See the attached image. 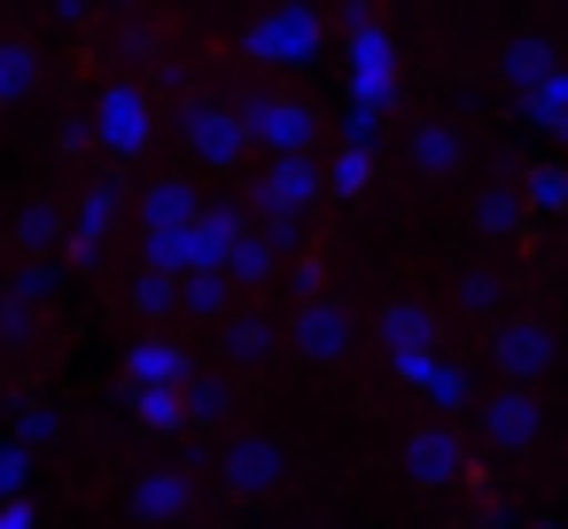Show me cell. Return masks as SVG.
Masks as SVG:
<instances>
[{
	"label": "cell",
	"instance_id": "obj_46",
	"mask_svg": "<svg viewBox=\"0 0 568 529\" xmlns=\"http://www.w3.org/2000/svg\"><path fill=\"white\" fill-rule=\"evenodd\" d=\"M118 9H141V0H118Z\"/></svg>",
	"mask_w": 568,
	"mask_h": 529
},
{
	"label": "cell",
	"instance_id": "obj_16",
	"mask_svg": "<svg viewBox=\"0 0 568 529\" xmlns=\"http://www.w3.org/2000/svg\"><path fill=\"white\" fill-rule=\"evenodd\" d=\"M374 335H382V350L389 358H436V312L428 304H382V319H374Z\"/></svg>",
	"mask_w": 568,
	"mask_h": 529
},
{
	"label": "cell",
	"instance_id": "obj_12",
	"mask_svg": "<svg viewBox=\"0 0 568 529\" xmlns=\"http://www.w3.org/2000/svg\"><path fill=\"white\" fill-rule=\"evenodd\" d=\"M195 374V350L180 343V335H133V350H125V389H180Z\"/></svg>",
	"mask_w": 568,
	"mask_h": 529
},
{
	"label": "cell",
	"instance_id": "obj_6",
	"mask_svg": "<svg viewBox=\"0 0 568 529\" xmlns=\"http://www.w3.org/2000/svg\"><path fill=\"white\" fill-rule=\"evenodd\" d=\"M312 203H320V164H312V156H265V172H257V187H250V211L304 226Z\"/></svg>",
	"mask_w": 568,
	"mask_h": 529
},
{
	"label": "cell",
	"instance_id": "obj_22",
	"mask_svg": "<svg viewBox=\"0 0 568 529\" xmlns=\"http://www.w3.org/2000/svg\"><path fill=\"white\" fill-rule=\"evenodd\" d=\"M172 312H180V319H211V327H219V319L234 312V288H226V273H211V265H203V273H180V296H172Z\"/></svg>",
	"mask_w": 568,
	"mask_h": 529
},
{
	"label": "cell",
	"instance_id": "obj_42",
	"mask_svg": "<svg viewBox=\"0 0 568 529\" xmlns=\"http://www.w3.org/2000/svg\"><path fill=\"white\" fill-rule=\"evenodd\" d=\"M55 141H63V149H94V133H87V118H63V125H55Z\"/></svg>",
	"mask_w": 568,
	"mask_h": 529
},
{
	"label": "cell",
	"instance_id": "obj_15",
	"mask_svg": "<svg viewBox=\"0 0 568 529\" xmlns=\"http://www.w3.org/2000/svg\"><path fill=\"white\" fill-rule=\"evenodd\" d=\"M405 164H413L420 180H452V172L467 164L459 125H452V118H420V125H413V141H405Z\"/></svg>",
	"mask_w": 568,
	"mask_h": 529
},
{
	"label": "cell",
	"instance_id": "obj_23",
	"mask_svg": "<svg viewBox=\"0 0 568 529\" xmlns=\"http://www.w3.org/2000/svg\"><path fill=\"white\" fill-rule=\"evenodd\" d=\"M514 195H521L529 218H568V164H529L514 180Z\"/></svg>",
	"mask_w": 568,
	"mask_h": 529
},
{
	"label": "cell",
	"instance_id": "obj_2",
	"mask_svg": "<svg viewBox=\"0 0 568 529\" xmlns=\"http://www.w3.org/2000/svg\"><path fill=\"white\" fill-rule=\"evenodd\" d=\"M180 141H187V156H195L203 172H242V164H250V133H242V118H234V94H195V102H180Z\"/></svg>",
	"mask_w": 568,
	"mask_h": 529
},
{
	"label": "cell",
	"instance_id": "obj_11",
	"mask_svg": "<svg viewBox=\"0 0 568 529\" xmlns=\"http://www.w3.org/2000/svg\"><path fill=\"white\" fill-rule=\"evenodd\" d=\"M459 467H467V436H459L452 420H420V428L405 436V475H413L420 490L459 482Z\"/></svg>",
	"mask_w": 568,
	"mask_h": 529
},
{
	"label": "cell",
	"instance_id": "obj_21",
	"mask_svg": "<svg viewBox=\"0 0 568 529\" xmlns=\"http://www.w3.org/2000/svg\"><path fill=\"white\" fill-rule=\"evenodd\" d=\"M219 273H226V288L242 296V288H273V281H281V257H273V250L257 242V226H250V234L219 257Z\"/></svg>",
	"mask_w": 568,
	"mask_h": 529
},
{
	"label": "cell",
	"instance_id": "obj_13",
	"mask_svg": "<svg viewBox=\"0 0 568 529\" xmlns=\"http://www.w3.org/2000/svg\"><path fill=\"white\" fill-rule=\"evenodd\" d=\"M125 506H133V521H187V506H195V475L187 467H149V475H133V490H125Z\"/></svg>",
	"mask_w": 568,
	"mask_h": 529
},
{
	"label": "cell",
	"instance_id": "obj_26",
	"mask_svg": "<svg viewBox=\"0 0 568 529\" xmlns=\"http://www.w3.org/2000/svg\"><path fill=\"white\" fill-rule=\"evenodd\" d=\"M141 273H164V281L195 273V242H187V226H149V234H141Z\"/></svg>",
	"mask_w": 568,
	"mask_h": 529
},
{
	"label": "cell",
	"instance_id": "obj_25",
	"mask_svg": "<svg viewBox=\"0 0 568 529\" xmlns=\"http://www.w3.org/2000/svg\"><path fill=\"white\" fill-rule=\"evenodd\" d=\"M118 211H125V187H118V180H94V187L79 195V211H71V234H79V242H110Z\"/></svg>",
	"mask_w": 568,
	"mask_h": 529
},
{
	"label": "cell",
	"instance_id": "obj_37",
	"mask_svg": "<svg viewBox=\"0 0 568 529\" xmlns=\"http://www.w3.org/2000/svg\"><path fill=\"white\" fill-rule=\"evenodd\" d=\"M0 350L32 358V350H40V312H24V304H9V296H0Z\"/></svg>",
	"mask_w": 568,
	"mask_h": 529
},
{
	"label": "cell",
	"instance_id": "obj_44",
	"mask_svg": "<svg viewBox=\"0 0 568 529\" xmlns=\"http://www.w3.org/2000/svg\"><path fill=\"white\" fill-rule=\"evenodd\" d=\"M552 141H568V118H560V125H552Z\"/></svg>",
	"mask_w": 568,
	"mask_h": 529
},
{
	"label": "cell",
	"instance_id": "obj_28",
	"mask_svg": "<svg viewBox=\"0 0 568 529\" xmlns=\"http://www.w3.org/2000/svg\"><path fill=\"white\" fill-rule=\"evenodd\" d=\"M180 413H187V420H203V428H211V420H226V413H234V382L195 366V374L180 382Z\"/></svg>",
	"mask_w": 568,
	"mask_h": 529
},
{
	"label": "cell",
	"instance_id": "obj_29",
	"mask_svg": "<svg viewBox=\"0 0 568 529\" xmlns=\"http://www.w3.org/2000/svg\"><path fill=\"white\" fill-rule=\"evenodd\" d=\"M475 226H483V234H498V242L529 226V211H521V195H514V180H490V187L475 195Z\"/></svg>",
	"mask_w": 568,
	"mask_h": 529
},
{
	"label": "cell",
	"instance_id": "obj_40",
	"mask_svg": "<svg viewBox=\"0 0 568 529\" xmlns=\"http://www.w3.org/2000/svg\"><path fill=\"white\" fill-rule=\"evenodd\" d=\"M288 288H296V296H304V304H312V296H320V288H327V265H320V257H312V250H304V257H296V265H288Z\"/></svg>",
	"mask_w": 568,
	"mask_h": 529
},
{
	"label": "cell",
	"instance_id": "obj_7",
	"mask_svg": "<svg viewBox=\"0 0 568 529\" xmlns=\"http://www.w3.org/2000/svg\"><path fill=\"white\" fill-rule=\"evenodd\" d=\"M281 475H288V451H281L265 428H242V436L219 451V482H226L234 498H265V490H281Z\"/></svg>",
	"mask_w": 568,
	"mask_h": 529
},
{
	"label": "cell",
	"instance_id": "obj_38",
	"mask_svg": "<svg viewBox=\"0 0 568 529\" xmlns=\"http://www.w3.org/2000/svg\"><path fill=\"white\" fill-rule=\"evenodd\" d=\"M24 482H32V451L0 436V498H24Z\"/></svg>",
	"mask_w": 568,
	"mask_h": 529
},
{
	"label": "cell",
	"instance_id": "obj_1",
	"mask_svg": "<svg viewBox=\"0 0 568 529\" xmlns=\"http://www.w3.org/2000/svg\"><path fill=\"white\" fill-rule=\"evenodd\" d=\"M320 40H327V24H320L312 0H273L265 17H250L242 55L250 63H273V71H304V63H320Z\"/></svg>",
	"mask_w": 568,
	"mask_h": 529
},
{
	"label": "cell",
	"instance_id": "obj_41",
	"mask_svg": "<svg viewBox=\"0 0 568 529\" xmlns=\"http://www.w3.org/2000/svg\"><path fill=\"white\" fill-rule=\"evenodd\" d=\"M0 529H40V513H32V498H0Z\"/></svg>",
	"mask_w": 568,
	"mask_h": 529
},
{
	"label": "cell",
	"instance_id": "obj_20",
	"mask_svg": "<svg viewBox=\"0 0 568 529\" xmlns=\"http://www.w3.org/2000/svg\"><path fill=\"white\" fill-rule=\"evenodd\" d=\"M63 234H71V211H63V203H48V195H32V203L9 218V242H17L24 257H55V250H63Z\"/></svg>",
	"mask_w": 568,
	"mask_h": 529
},
{
	"label": "cell",
	"instance_id": "obj_36",
	"mask_svg": "<svg viewBox=\"0 0 568 529\" xmlns=\"http://www.w3.org/2000/svg\"><path fill=\"white\" fill-rule=\"evenodd\" d=\"M459 312L498 319V312H506V273H467V281H459Z\"/></svg>",
	"mask_w": 568,
	"mask_h": 529
},
{
	"label": "cell",
	"instance_id": "obj_24",
	"mask_svg": "<svg viewBox=\"0 0 568 529\" xmlns=\"http://www.w3.org/2000/svg\"><path fill=\"white\" fill-rule=\"evenodd\" d=\"M545 71H560V55H552V40H537V32H521V40H514V48L498 55V79H506L514 94H529V87H537Z\"/></svg>",
	"mask_w": 568,
	"mask_h": 529
},
{
	"label": "cell",
	"instance_id": "obj_27",
	"mask_svg": "<svg viewBox=\"0 0 568 529\" xmlns=\"http://www.w3.org/2000/svg\"><path fill=\"white\" fill-rule=\"evenodd\" d=\"M374 172H382V156H374V149H335V164L320 172V195L351 203V195H366V187H374Z\"/></svg>",
	"mask_w": 568,
	"mask_h": 529
},
{
	"label": "cell",
	"instance_id": "obj_30",
	"mask_svg": "<svg viewBox=\"0 0 568 529\" xmlns=\"http://www.w3.org/2000/svg\"><path fill=\"white\" fill-rule=\"evenodd\" d=\"M55 288H63V265H55V257H24V265L9 273V304H24V312H40Z\"/></svg>",
	"mask_w": 568,
	"mask_h": 529
},
{
	"label": "cell",
	"instance_id": "obj_17",
	"mask_svg": "<svg viewBox=\"0 0 568 529\" xmlns=\"http://www.w3.org/2000/svg\"><path fill=\"white\" fill-rule=\"evenodd\" d=\"M195 211H203V187L187 172H164V180L141 187V234L149 226H195Z\"/></svg>",
	"mask_w": 568,
	"mask_h": 529
},
{
	"label": "cell",
	"instance_id": "obj_34",
	"mask_svg": "<svg viewBox=\"0 0 568 529\" xmlns=\"http://www.w3.org/2000/svg\"><path fill=\"white\" fill-rule=\"evenodd\" d=\"M172 296H180V281H164V273H133V288H125V304H133L141 327L172 319Z\"/></svg>",
	"mask_w": 568,
	"mask_h": 529
},
{
	"label": "cell",
	"instance_id": "obj_19",
	"mask_svg": "<svg viewBox=\"0 0 568 529\" xmlns=\"http://www.w3.org/2000/svg\"><path fill=\"white\" fill-rule=\"evenodd\" d=\"M273 343H281V327H273L265 312H226V319H219V358H226V366H242V374H250V366H265V358H273Z\"/></svg>",
	"mask_w": 568,
	"mask_h": 529
},
{
	"label": "cell",
	"instance_id": "obj_33",
	"mask_svg": "<svg viewBox=\"0 0 568 529\" xmlns=\"http://www.w3.org/2000/svg\"><path fill=\"white\" fill-rule=\"evenodd\" d=\"M40 87V55L24 40H0V102H24Z\"/></svg>",
	"mask_w": 568,
	"mask_h": 529
},
{
	"label": "cell",
	"instance_id": "obj_18",
	"mask_svg": "<svg viewBox=\"0 0 568 529\" xmlns=\"http://www.w3.org/2000/svg\"><path fill=\"white\" fill-rule=\"evenodd\" d=\"M242 234H250V211H242V203H203L195 226H187V242H195V273H203V265L219 273V257H226Z\"/></svg>",
	"mask_w": 568,
	"mask_h": 529
},
{
	"label": "cell",
	"instance_id": "obj_8",
	"mask_svg": "<svg viewBox=\"0 0 568 529\" xmlns=\"http://www.w3.org/2000/svg\"><path fill=\"white\" fill-rule=\"evenodd\" d=\"M475 428H483L490 451H529L545 436V405H537V389H498V397L475 405Z\"/></svg>",
	"mask_w": 568,
	"mask_h": 529
},
{
	"label": "cell",
	"instance_id": "obj_39",
	"mask_svg": "<svg viewBox=\"0 0 568 529\" xmlns=\"http://www.w3.org/2000/svg\"><path fill=\"white\" fill-rule=\"evenodd\" d=\"M374 133H382V110H343V149H374Z\"/></svg>",
	"mask_w": 568,
	"mask_h": 529
},
{
	"label": "cell",
	"instance_id": "obj_31",
	"mask_svg": "<svg viewBox=\"0 0 568 529\" xmlns=\"http://www.w3.org/2000/svg\"><path fill=\"white\" fill-rule=\"evenodd\" d=\"M521 118H529L537 133H552V125L568 118V63H560V71H545V79L521 94Z\"/></svg>",
	"mask_w": 568,
	"mask_h": 529
},
{
	"label": "cell",
	"instance_id": "obj_35",
	"mask_svg": "<svg viewBox=\"0 0 568 529\" xmlns=\"http://www.w3.org/2000/svg\"><path fill=\"white\" fill-rule=\"evenodd\" d=\"M55 436H63V413H55L48 397H24V405H17V436H9V444L40 451V444H55Z\"/></svg>",
	"mask_w": 568,
	"mask_h": 529
},
{
	"label": "cell",
	"instance_id": "obj_10",
	"mask_svg": "<svg viewBox=\"0 0 568 529\" xmlns=\"http://www.w3.org/2000/svg\"><path fill=\"white\" fill-rule=\"evenodd\" d=\"M490 366L506 374V389H529V382L552 366V327H545V319H498V335H490Z\"/></svg>",
	"mask_w": 568,
	"mask_h": 529
},
{
	"label": "cell",
	"instance_id": "obj_32",
	"mask_svg": "<svg viewBox=\"0 0 568 529\" xmlns=\"http://www.w3.org/2000/svg\"><path fill=\"white\" fill-rule=\"evenodd\" d=\"M125 405H133V420H141L149 436H172V428H187V413H180V389H125Z\"/></svg>",
	"mask_w": 568,
	"mask_h": 529
},
{
	"label": "cell",
	"instance_id": "obj_4",
	"mask_svg": "<svg viewBox=\"0 0 568 529\" xmlns=\"http://www.w3.org/2000/svg\"><path fill=\"white\" fill-rule=\"evenodd\" d=\"M87 133H94V156H110V164L141 156V149H149V133H156L149 94H141L133 79H110V87L94 94V110H87Z\"/></svg>",
	"mask_w": 568,
	"mask_h": 529
},
{
	"label": "cell",
	"instance_id": "obj_43",
	"mask_svg": "<svg viewBox=\"0 0 568 529\" xmlns=\"http://www.w3.org/2000/svg\"><path fill=\"white\" fill-rule=\"evenodd\" d=\"M55 17L63 24H87V0H55Z\"/></svg>",
	"mask_w": 568,
	"mask_h": 529
},
{
	"label": "cell",
	"instance_id": "obj_5",
	"mask_svg": "<svg viewBox=\"0 0 568 529\" xmlns=\"http://www.w3.org/2000/svg\"><path fill=\"white\" fill-rule=\"evenodd\" d=\"M343 71H351V102H358V110H389V102H397V48H389V32H382L374 17L351 24Z\"/></svg>",
	"mask_w": 568,
	"mask_h": 529
},
{
	"label": "cell",
	"instance_id": "obj_9",
	"mask_svg": "<svg viewBox=\"0 0 568 529\" xmlns=\"http://www.w3.org/2000/svg\"><path fill=\"white\" fill-rule=\"evenodd\" d=\"M351 312L335 304V296H312V304H296V319H288V343H296V358H312V366H335V358H351Z\"/></svg>",
	"mask_w": 568,
	"mask_h": 529
},
{
	"label": "cell",
	"instance_id": "obj_14",
	"mask_svg": "<svg viewBox=\"0 0 568 529\" xmlns=\"http://www.w3.org/2000/svg\"><path fill=\"white\" fill-rule=\"evenodd\" d=\"M405 389H420L436 413H475V374L467 366H444V358H389Z\"/></svg>",
	"mask_w": 568,
	"mask_h": 529
},
{
	"label": "cell",
	"instance_id": "obj_3",
	"mask_svg": "<svg viewBox=\"0 0 568 529\" xmlns=\"http://www.w3.org/2000/svg\"><path fill=\"white\" fill-rule=\"evenodd\" d=\"M234 118H242L250 149H265V156H312V133H320L312 102H296V94H234Z\"/></svg>",
	"mask_w": 568,
	"mask_h": 529
},
{
	"label": "cell",
	"instance_id": "obj_45",
	"mask_svg": "<svg viewBox=\"0 0 568 529\" xmlns=\"http://www.w3.org/2000/svg\"><path fill=\"white\" fill-rule=\"evenodd\" d=\"M537 529H568V521H537Z\"/></svg>",
	"mask_w": 568,
	"mask_h": 529
}]
</instances>
